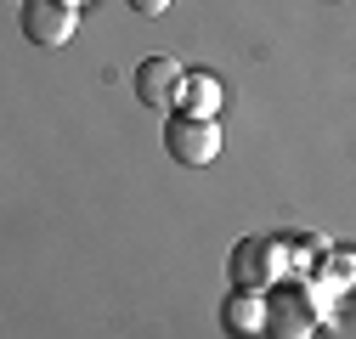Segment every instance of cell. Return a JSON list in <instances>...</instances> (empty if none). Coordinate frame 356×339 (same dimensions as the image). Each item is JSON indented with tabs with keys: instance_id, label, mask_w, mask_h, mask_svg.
Wrapping results in <instances>:
<instances>
[{
	"instance_id": "5b68a950",
	"label": "cell",
	"mask_w": 356,
	"mask_h": 339,
	"mask_svg": "<svg viewBox=\"0 0 356 339\" xmlns=\"http://www.w3.org/2000/svg\"><path fill=\"white\" fill-rule=\"evenodd\" d=\"M220 328H227L232 339H260L266 333V300L254 288H232L227 306H220Z\"/></svg>"
},
{
	"instance_id": "9c48e42d",
	"label": "cell",
	"mask_w": 356,
	"mask_h": 339,
	"mask_svg": "<svg viewBox=\"0 0 356 339\" xmlns=\"http://www.w3.org/2000/svg\"><path fill=\"white\" fill-rule=\"evenodd\" d=\"M68 6H79V0H68Z\"/></svg>"
},
{
	"instance_id": "3957f363",
	"label": "cell",
	"mask_w": 356,
	"mask_h": 339,
	"mask_svg": "<svg viewBox=\"0 0 356 339\" xmlns=\"http://www.w3.org/2000/svg\"><path fill=\"white\" fill-rule=\"evenodd\" d=\"M23 34L29 46H68L74 40V6L68 0H23Z\"/></svg>"
},
{
	"instance_id": "277c9868",
	"label": "cell",
	"mask_w": 356,
	"mask_h": 339,
	"mask_svg": "<svg viewBox=\"0 0 356 339\" xmlns=\"http://www.w3.org/2000/svg\"><path fill=\"white\" fill-rule=\"evenodd\" d=\"M227 272H232V288H260V283H272V277L283 272V249L266 243V238H243V243L232 249Z\"/></svg>"
},
{
	"instance_id": "8992f818",
	"label": "cell",
	"mask_w": 356,
	"mask_h": 339,
	"mask_svg": "<svg viewBox=\"0 0 356 339\" xmlns=\"http://www.w3.org/2000/svg\"><path fill=\"white\" fill-rule=\"evenodd\" d=\"M175 85H181V63H170V57H147L136 68V97L147 108H175Z\"/></svg>"
},
{
	"instance_id": "52a82bcc",
	"label": "cell",
	"mask_w": 356,
	"mask_h": 339,
	"mask_svg": "<svg viewBox=\"0 0 356 339\" xmlns=\"http://www.w3.org/2000/svg\"><path fill=\"white\" fill-rule=\"evenodd\" d=\"M215 108H220V79H215V74H204V68L181 74V85H175V113L215 119Z\"/></svg>"
},
{
	"instance_id": "7a4b0ae2",
	"label": "cell",
	"mask_w": 356,
	"mask_h": 339,
	"mask_svg": "<svg viewBox=\"0 0 356 339\" xmlns=\"http://www.w3.org/2000/svg\"><path fill=\"white\" fill-rule=\"evenodd\" d=\"M266 333L272 339H311L317 333V300H311L305 288L266 294Z\"/></svg>"
},
{
	"instance_id": "6da1fadb",
	"label": "cell",
	"mask_w": 356,
	"mask_h": 339,
	"mask_svg": "<svg viewBox=\"0 0 356 339\" xmlns=\"http://www.w3.org/2000/svg\"><path fill=\"white\" fill-rule=\"evenodd\" d=\"M164 153H170L175 164H187V170L215 164V153H220V124H215V119H193V113H170V119H164Z\"/></svg>"
},
{
	"instance_id": "ba28073f",
	"label": "cell",
	"mask_w": 356,
	"mask_h": 339,
	"mask_svg": "<svg viewBox=\"0 0 356 339\" xmlns=\"http://www.w3.org/2000/svg\"><path fill=\"white\" fill-rule=\"evenodd\" d=\"M124 6L136 12V17H164V12H170V0H124Z\"/></svg>"
}]
</instances>
